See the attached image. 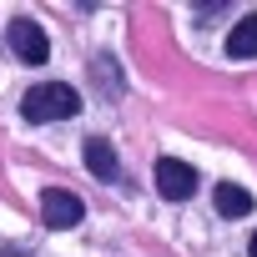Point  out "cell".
Masks as SVG:
<instances>
[{
    "label": "cell",
    "instance_id": "6da1fadb",
    "mask_svg": "<svg viewBox=\"0 0 257 257\" xmlns=\"http://www.w3.org/2000/svg\"><path fill=\"white\" fill-rule=\"evenodd\" d=\"M21 111H26V121H71V116L81 111V96H76L66 81H41V86L26 91Z\"/></svg>",
    "mask_w": 257,
    "mask_h": 257
},
{
    "label": "cell",
    "instance_id": "7a4b0ae2",
    "mask_svg": "<svg viewBox=\"0 0 257 257\" xmlns=\"http://www.w3.org/2000/svg\"><path fill=\"white\" fill-rule=\"evenodd\" d=\"M157 187H162L167 202H187V197L197 192V172H192L187 162H177V157H162V162H157Z\"/></svg>",
    "mask_w": 257,
    "mask_h": 257
},
{
    "label": "cell",
    "instance_id": "3957f363",
    "mask_svg": "<svg viewBox=\"0 0 257 257\" xmlns=\"http://www.w3.org/2000/svg\"><path fill=\"white\" fill-rule=\"evenodd\" d=\"M11 51H16L26 66H41V61L51 56V41H46V31H41L36 21H11Z\"/></svg>",
    "mask_w": 257,
    "mask_h": 257
},
{
    "label": "cell",
    "instance_id": "277c9868",
    "mask_svg": "<svg viewBox=\"0 0 257 257\" xmlns=\"http://www.w3.org/2000/svg\"><path fill=\"white\" fill-rule=\"evenodd\" d=\"M41 217H46V227H76L81 217H86V207H81V197L76 192H46L41 197Z\"/></svg>",
    "mask_w": 257,
    "mask_h": 257
},
{
    "label": "cell",
    "instance_id": "5b68a950",
    "mask_svg": "<svg viewBox=\"0 0 257 257\" xmlns=\"http://www.w3.org/2000/svg\"><path fill=\"white\" fill-rule=\"evenodd\" d=\"M81 157H86V167L101 177V182H116L121 177V167H116V152H111V142H101V137H91L86 147H81Z\"/></svg>",
    "mask_w": 257,
    "mask_h": 257
},
{
    "label": "cell",
    "instance_id": "8992f818",
    "mask_svg": "<svg viewBox=\"0 0 257 257\" xmlns=\"http://www.w3.org/2000/svg\"><path fill=\"white\" fill-rule=\"evenodd\" d=\"M227 56H232V61L257 56V16H242V21H237V31L227 36Z\"/></svg>",
    "mask_w": 257,
    "mask_h": 257
},
{
    "label": "cell",
    "instance_id": "52a82bcc",
    "mask_svg": "<svg viewBox=\"0 0 257 257\" xmlns=\"http://www.w3.org/2000/svg\"><path fill=\"white\" fill-rule=\"evenodd\" d=\"M212 202H217L222 217H247V212H252V192H242V187H232V182H222V187L212 192Z\"/></svg>",
    "mask_w": 257,
    "mask_h": 257
},
{
    "label": "cell",
    "instance_id": "ba28073f",
    "mask_svg": "<svg viewBox=\"0 0 257 257\" xmlns=\"http://www.w3.org/2000/svg\"><path fill=\"white\" fill-rule=\"evenodd\" d=\"M96 76H101V91L106 96H121V81H116V66L111 61H96Z\"/></svg>",
    "mask_w": 257,
    "mask_h": 257
},
{
    "label": "cell",
    "instance_id": "9c48e42d",
    "mask_svg": "<svg viewBox=\"0 0 257 257\" xmlns=\"http://www.w3.org/2000/svg\"><path fill=\"white\" fill-rule=\"evenodd\" d=\"M252 257H257V232H252Z\"/></svg>",
    "mask_w": 257,
    "mask_h": 257
}]
</instances>
